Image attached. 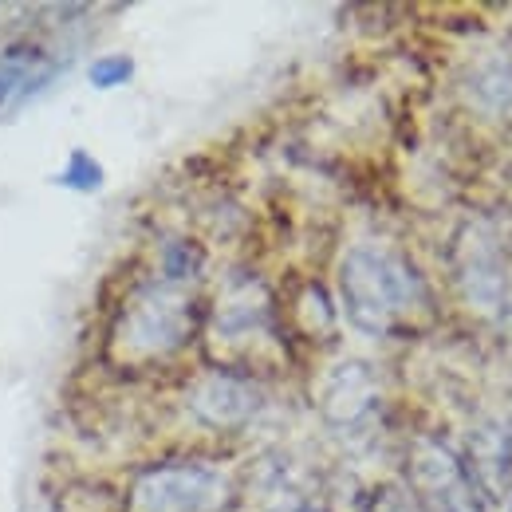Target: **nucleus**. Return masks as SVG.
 I'll use <instances>...</instances> for the list:
<instances>
[{"label":"nucleus","mask_w":512,"mask_h":512,"mask_svg":"<svg viewBox=\"0 0 512 512\" xmlns=\"http://www.w3.org/2000/svg\"><path fill=\"white\" fill-rule=\"evenodd\" d=\"M229 481L209 465H158L130 489V512H213L225 505Z\"/></svg>","instance_id":"nucleus-2"},{"label":"nucleus","mask_w":512,"mask_h":512,"mask_svg":"<svg viewBox=\"0 0 512 512\" xmlns=\"http://www.w3.org/2000/svg\"><path fill=\"white\" fill-rule=\"evenodd\" d=\"M103 162L91 154V150H71L64 162V170L52 178L56 186H64V190H75V193H95L103 186Z\"/></svg>","instance_id":"nucleus-5"},{"label":"nucleus","mask_w":512,"mask_h":512,"mask_svg":"<svg viewBox=\"0 0 512 512\" xmlns=\"http://www.w3.org/2000/svg\"><path fill=\"white\" fill-rule=\"evenodd\" d=\"M119 335H123L127 347L142 351V355L170 351L190 335V300L174 284L146 288L130 300Z\"/></svg>","instance_id":"nucleus-3"},{"label":"nucleus","mask_w":512,"mask_h":512,"mask_svg":"<svg viewBox=\"0 0 512 512\" xmlns=\"http://www.w3.org/2000/svg\"><path fill=\"white\" fill-rule=\"evenodd\" d=\"M256 406H260V394L253 386L241 383V379H225V375L201 383L193 394V410L213 426H237L253 414Z\"/></svg>","instance_id":"nucleus-4"},{"label":"nucleus","mask_w":512,"mask_h":512,"mask_svg":"<svg viewBox=\"0 0 512 512\" xmlns=\"http://www.w3.org/2000/svg\"><path fill=\"white\" fill-rule=\"evenodd\" d=\"M339 292L347 304V316L359 323L363 331L386 335L398 323H406L422 304V280L406 260L383 249H355L347 253L339 268Z\"/></svg>","instance_id":"nucleus-1"},{"label":"nucleus","mask_w":512,"mask_h":512,"mask_svg":"<svg viewBox=\"0 0 512 512\" xmlns=\"http://www.w3.org/2000/svg\"><path fill=\"white\" fill-rule=\"evenodd\" d=\"M134 79V60L130 56H99L95 64L87 67V83L95 91H111V87H123Z\"/></svg>","instance_id":"nucleus-7"},{"label":"nucleus","mask_w":512,"mask_h":512,"mask_svg":"<svg viewBox=\"0 0 512 512\" xmlns=\"http://www.w3.org/2000/svg\"><path fill=\"white\" fill-rule=\"evenodd\" d=\"M36 64H40V60H36L32 52H24V48L0 52V107L12 103V99L20 95V87L36 79Z\"/></svg>","instance_id":"nucleus-6"}]
</instances>
